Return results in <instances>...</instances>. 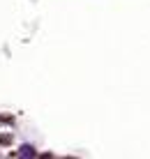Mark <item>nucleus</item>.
<instances>
[{
    "mask_svg": "<svg viewBox=\"0 0 150 159\" xmlns=\"http://www.w3.org/2000/svg\"><path fill=\"white\" fill-rule=\"evenodd\" d=\"M21 155H28V157H32V155H35V150H32V148H21Z\"/></svg>",
    "mask_w": 150,
    "mask_h": 159,
    "instance_id": "1",
    "label": "nucleus"
}]
</instances>
